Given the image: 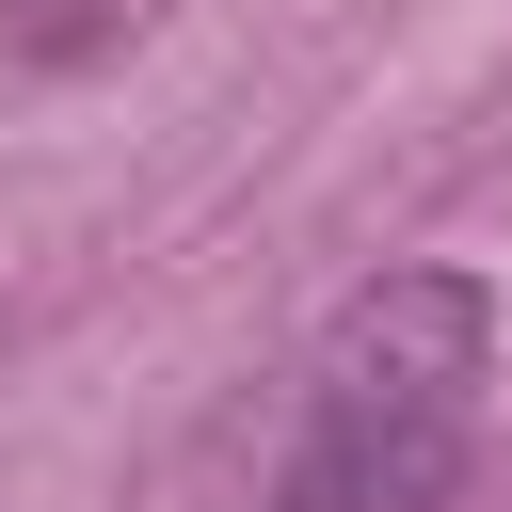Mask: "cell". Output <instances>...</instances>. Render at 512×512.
Here are the masks:
<instances>
[{
  "label": "cell",
  "instance_id": "6da1fadb",
  "mask_svg": "<svg viewBox=\"0 0 512 512\" xmlns=\"http://www.w3.org/2000/svg\"><path fill=\"white\" fill-rule=\"evenodd\" d=\"M480 384H496V288L384 272L304 368V432L272 464V512H464Z\"/></svg>",
  "mask_w": 512,
  "mask_h": 512
}]
</instances>
